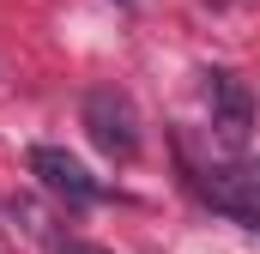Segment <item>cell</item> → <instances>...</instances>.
Returning a JSON list of instances; mask_svg holds the SVG:
<instances>
[{
	"label": "cell",
	"mask_w": 260,
	"mask_h": 254,
	"mask_svg": "<svg viewBox=\"0 0 260 254\" xmlns=\"http://www.w3.org/2000/svg\"><path fill=\"white\" fill-rule=\"evenodd\" d=\"M30 176H37L49 194H61L67 206H91V200L103 194L97 176H91L73 151H61V145H30Z\"/></svg>",
	"instance_id": "cell-2"
},
{
	"label": "cell",
	"mask_w": 260,
	"mask_h": 254,
	"mask_svg": "<svg viewBox=\"0 0 260 254\" xmlns=\"http://www.w3.org/2000/svg\"><path fill=\"white\" fill-rule=\"evenodd\" d=\"M85 127H91V139L109 157H133L139 151V115H133L127 91H115V85H91L85 91Z\"/></svg>",
	"instance_id": "cell-1"
},
{
	"label": "cell",
	"mask_w": 260,
	"mask_h": 254,
	"mask_svg": "<svg viewBox=\"0 0 260 254\" xmlns=\"http://www.w3.org/2000/svg\"><path fill=\"white\" fill-rule=\"evenodd\" d=\"M206 97H212V127H218V139L236 151V145H248V127H254V97H248V85L236 79V73H206Z\"/></svg>",
	"instance_id": "cell-3"
},
{
	"label": "cell",
	"mask_w": 260,
	"mask_h": 254,
	"mask_svg": "<svg viewBox=\"0 0 260 254\" xmlns=\"http://www.w3.org/2000/svg\"><path fill=\"white\" fill-rule=\"evenodd\" d=\"M121 6H139V0H121Z\"/></svg>",
	"instance_id": "cell-6"
},
{
	"label": "cell",
	"mask_w": 260,
	"mask_h": 254,
	"mask_svg": "<svg viewBox=\"0 0 260 254\" xmlns=\"http://www.w3.org/2000/svg\"><path fill=\"white\" fill-rule=\"evenodd\" d=\"M254 176H260V164H254Z\"/></svg>",
	"instance_id": "cell-7"
},
{
	"label": "cell",
	"mask_w": 260,
	"mask_h": 254,
	"mask_svg": "<svg viewBox=\"0 0 260 254\" xmlns=\"http://www.w3.org/2000/svg\"><path fill=\"white\" fill-rule=\"evenodd\" d=\"M55 254H103V248H91V242H73V236H55Z\"/></svg>",
	"instance_id": "cell-5"
},
{
	"label": "cell",
	"mask_w": 260,
	"mask_h": 254,
	"mask_svg": "<svg viewBox=\"0 0 260 254\" xmlns=\"http://www.w3.org/2000/svg\"><path fill=\"white\" fill-rule=\"evenodd\" d=\"M200 194L218 212H230L236 224L260 230V176L254 170H212V176H200Z\"/></svg>",
	"instance_id": "cell-4"
}]
</instances>
